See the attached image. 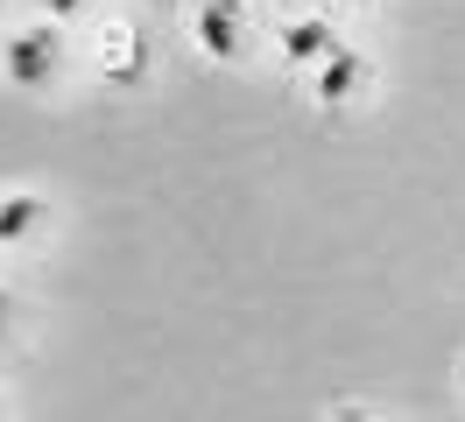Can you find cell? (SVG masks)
I'll return each instance as SVG.
<instances>
[{
    "mask_svg": "<svg viewBox=\"0 0 465 422\" xmlns=\"http://www.w3.org/2000/svg\"><path fill=\"white\" fill-rule=\"evenodd\" d=\"M0 71H7V84H22V92H43V84L64 71V28L57 22L7 28V43H0Z\"/></svg>",
    "mask_w": 465,
    "mask_h": 422,
    "instance_id": "1",
    "label": "cell"
},
{
    "mask_svg": "<svg viewBox=\"0 0 465 422\" xmlns=\"http://www.w3.org/2000/svg\"><path fill=\"white\" fill-rule=\"evenodd\" d=\"M85 7H106V0H50V22H71V15H85Z\"/></svg>",
    "mask_w": 465,
    "mask_h": 422,
    "instance_id": "6",
    "label": "cell"
},
{
    "mask_svg": "<svg viewBox=\"0 0 465 422\" xmlns=\"http://www.w3.org/2000/svg\"><path fill=\"white\" fill-rule=\"evenodd\" d=\"M360 84H367V56H360V50H339L331 64L311 71V99H318V106H346Z\"/></svg>",
    "mask_w": 465,
    "mask_h": 422,
    "instance_id": "4",
    "label": "cell"
},
{
    "mask_svg": "<svg viewBox=\"0 0 465 422\" xmlns=\"http://www.w3.org/2000/svg\"><path fill=\"white\" fill-rule=\"evenodd\" d=\"M331 7H339V0H331Z\"/></svg>",
    "mask_w": 465,
    "mask_h": 422,
    "instance_id": "9",
    "label": "cell"
},
{
    "mask_svg": "<svg viewBox=\"0 0 465 422\" xmlns=\"http://www.w3.org/2000/svg\"><path fill=\"white\" fill-rule=\"evenodd\" d=\"M7 331H15V296L0 289V345H7Z\"/></svg>",
    "mask_w": 465,
    "mask_h": 422,
    "instance_id": "7",
    "label": "cell"
},
{
    "mask_svg": "<svg viewBox=\"0 0 465 422\" xmlns=\"http://www.w3.org/2000/svg\"><path fill=\"white\" fill-rule=\"evenodd\" d=\"M43 219H50V204H43L35 191L0 197V247H22V240H29V232H35Z\"/></svg>",
    "mask_w": 465,
    "mask_h": 422,
    "instance_id": "5",
    "label": "cell"
},
{
    "mask_svg": "<svg viewBox=\"0 0 465 422\" xmlns=\"http://www.w3.org/2000/svg\"><path fill=\"white\" fill-rule=\"evenodd\" d=\"M275 50L290 56L296 71H318V64H331V56L346 50V43H339V28H331V15H303V22H282V35H275Z\"/></svg>",
    "mask_w": 465,
    "mask_h": 422,
    "instance_id": "3",
    "label": "cell"
},
{
    "mask_svg": "<svg viewBox=\"0 0 465 422\" xmlns=\"http://www.w3.org/2000/svg\"><path fill=\"white\" fill-rule=\"evenodd\" d=\"M191 35H198L204 56H247V0H198V15H191Z\"/></svg>",
    "mask_w": 465,
    "mask_h": 422,
    "instance_id": "2",
    "label": "cell"
},
{
    "mask_svg": "<svg viewBox=\"0 0 465 422\" xmlns=\"http://www.w3.org/2000/svg\"><path fill=\"white\" fill-rule=\"evenodd\" d=\"M331 422H374L367 408H331Z\"/></svg>",
    "mask_w": 465,
    "mask_h": 422,
    "instance_id": "8",
    "label": "cell"
}]
</instances>
